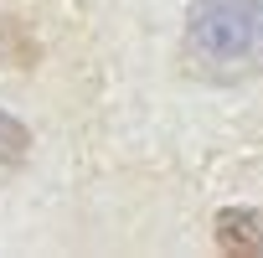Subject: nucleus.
Wrapping results in <instances>:
<instances>
[{
    "label": "nucleus",
    "instance_id": "obj_1",
    "mask_svg": "<svg viewBox=\"0 0 263 258\" xmlns=\"http://www.w3.org/2000/svg\"><path fill=\"white\" fill-rule=\"evenodd\" d=\"M186 52L212 72H248L263 62V0H196L186 16Z\"/></svg>",
    "mask_w": 263,
    "mask_h": 258
},
{
    "label": "nucleus",
    "instance_id": "obj_2",
    "mask_svg": "<svg viewBox=\"0 0 263 258\" xmlns=\"http://www.w3.org/2000/svg\"><path fill=\"white\" fill-rule=\"evenodd\" d=\"M217 248L237 253V258H263V212L232 207L217 217Z\"/></svg>",
    "mask_w": 263,
    "mask_h": 258
},
{
    "label": "nucleus",
    "instance_id": "obj_3",
    "mask_svg": "<svg viewBox=\"0 0 263 258\" xmlns=\"http://www.w3.org/2000/svg\"><path fill=\"white\" fill-rule=\"evenodd\" d=\"M26 150H31L26 124H21V119H11L6 108H0V186H6V181L26 165Z\"/></svg>",
    "mask_w": 263,
    "mask_h": 258
}]
</instances>
